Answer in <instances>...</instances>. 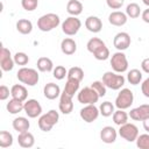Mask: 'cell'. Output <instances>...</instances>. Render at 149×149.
<instances>
[{
  "label": "cell",
  "instance_id": "d6986e66",
  "mask_svg": "<svg viewBox=\"0 0 149 149\" xmlns=\"http://www.w3.org/2000/svg\"><path fill=\"white\" fill-rule=\"evenodd\" d=\"M85 27L91 33H99L102 29V22L98 16H88L85 20Z\"/></svg>",
  "mask_w": 149,
  "mask_h": 149
},
{
  "label": "cell",
  "instance_id": "4316f807",
  "mask_svg": "<svg viewBox=\"0 0 149 149\" xmlns=\"http://www.w3.org/2000/svg\"><path fill=\"white\" fill-rule=\"evenodd\" d=\"M79 84L80 81H77V80H73V79H68L66 80V84L64 86V90H63V93H65L66 95L69 97H73L74 93L78 92L79 90Z\"/></svg>",
  "mask_w": 149,
  "mask_h": 149
},
{
  "label": "cell",
  "instance_id": "4fadbf2b",
  "mask_svg": "<svg viewBox=\"0 0 149 149\" xmlns=\"http://www.w3.org/2000/svg\"><path fill=\"white\" fill-rule=\"evenodd\" d=\"M130 36L128 33H125V31H121V33H118L115 36H114V40H113V45L119 50V51H123L126 49H128V47L130 45Z\"/></svg>",
  "mask_w": 149,
  "mask_h": 149
},
{
  "label": "cell",
  "instance_id": "8992f818",
  "mask_svg": "<svg viewBox=\"0 0 149 149\" xmlns=\"http://www.w3.org/2000/svg\"><path fill=\"white\" fill-rule=\"evenodd\" d=\"M99 94L95 92L94 88H92L91 86H86L84 88H81L78 92L77 99L80 104L83 105H90V104H95L99 100Z\"/></svg>",
  "mask_w": 149,
  "mask_h": 149
},
{
  "label": "cell",
  "instance_id": "7bdbcfd3",
  "mask_svg": "<svg viewBox=\"0 0 149 149\" xmlns=\"http://www.w3.org/2000/svg\"><path fill=\"white\" fill-rule=\"evenodd\" d=\"M10 94L9 88L6 85H1L0 86V100H6Z\"/></svg>",
  "mask_w": 149,
  "mask_h": 149
},
{
  "label": "cell",
  "instance_id": "603a6c76",
  "mask_svg": "<svg viewBox=\"0 0 149 149\" xmlns=\"http://www.w3.org/2000/svg\"><path fill=\"white\" fill-rule=\"evenodd\" d=\"M29 127H30V123H29L28 119L24 116H19L13 120V128L17 133L27 132V130H29Z\"/></svg>",
  "mask_w": 149,
  "mask_h": 149
},
{
  "label": "cell",
  "instance_id": "d590c367",
  "mask_svg": "<svg viewBox=\"0 0 149 149\" xmlns=\"http://www.w3.org/2000/svg\"><path fill=\"white\" fill-rule=\"evenodd\" d=\"M92 55H93L94 58L98 59V61H106V59L109 57V50H108V48H107L106 44H105V45L100 47L97 51H94Z\"/></svg>",
  "mask_w": 149,
  "mask_h": 149
},
{
  "label": "cell",
  "instance_id": "e575fe53",
  "mask_svg": "<svg viewBox=\"0 0 149 149\" xmlns=\"http://www.w3.org/2000/svg\"><path fill=\"white\" fill-rule=\"evenodd\" d=\"M102 45H105V43L100 40V38H98V37H92V38H90L88 40V42H87V44H86V48H87V50L91 52V54H93L94 51H97L100 47H102Z\"/></svg>",
  "mask_w": 149,
  "mask_h": 149
},
{
  "label": "cell",
  "instance_id": "ac0fdd59",
  "mask_svg": "<svg viewBox=\"0 0 149 149\" xmlns=\"http://www.w3.org/2000/svg\"><path fill=\"white\" fill-rule=\"evenodd\" d=\"M59 111L63 114H70L73 109V102H72V98L66 95L65 93H61V98H59Z\"/></svg>",
  "mask_w": 149,
  "mask_h": 149
},
{
  "label": "cell",
  "instance_id": "5b68a950",
  "mask_svg": "<svg viewBox=\"0 0 149 149\" xmlns=\"http://www.w3.org/2000/svg\"><path fill=\"white\" fill-rule=\"evenodd\" d=\"M111 66L114 72L122 73L128 69V59L122 51H116L111 57Z\"/></svg>",
  "mask_w": 149,
  "mask_h": 149
},
{
  "label": "cell",
  "instance_id": "52a82bcc",
  "mask_svg": "<svg viewBox=\"0 0 149 149\" xmlns=\"http://www.w3.org/2000/svg\"><path fill=\"white\" fill-rule=\"evenodd\" d=\"M81 27V21L77 16H69L62 23V31L68 36L76 35Z\"/></svg>",
  "mask_w": 149,
  "mask_h": 149
},
{
  "label": "cell",
  "instance_id": "ffe728a7",
  "mask_svg": "<svg viewBox=\"0 0 149 149\" xmlns=\"http://www.w3.org/2000/svg\"><path fill=\"white\" fill-rule=\"evenodd\" d=\"M10 95L14 99H17V100H21V101H26L27 98H28V91L23 85L15 84L10 88Z\"/></svg>",
  "mask_w": 149,
  "mask_h": 149
},
{
  "label": "cell",
  "instance_id": "30bf717a",
  "mask_svg": "<svg viewBox=\"0 0 149 149\" xmlns=\"http://www.w3.org/2000/svg\"><path fill=\"white\" fill-rule=\"evenodd\" d=\"M99 114H100L99 108H98V107H95V106H94V104L85 105V106L80 109V112H79L80 118H81L85 122H87V123H91V122L95 121V120L98 119Z\"/></svg>",
  "mask_w": 149,
  "mask_h": 149
},
{
  "label": "cell",
  "instance_id": "f6af8a7d",
  "mask_svg": "<svg viewBox=\"0 0 149 149\" xmlns=\"http://www.w3.org/2000/svg\"><path fill=\"white\" fill-rule=\"evenodd\" d=\"M141 69L146 72V73H149V57L148 58H144L141 63Z\"/></svg>",
  "mask_w": 149,
  "mask_h": 149
},
{
  "label": "cell",
  "instance_id": "5bb4252c",
  "mask_svg": "<svg viewBox=\"0 0 149 149\" xmlns=\"http://www.w3.org/2000/svg\"><path fill=\"white\" fill-rule=\"evenodd\" d=\"M128 115L130 116V119H133L135 121H143L147 118H149V105L148 104L140 105L139 107L130 109Z\"/></svg>",
  "mask_w": 149,
  "mask_h": 149
},
{
  "label": "cell",
  "instance_id": "ee69618b",
  "mask_svg": "<svg viewBox=\"0 0 149 149\" xmlns=\"http://www.w3.org/2000/svg\"><path fill=\"white\" fill-rule=\"evenodd\" d=\"M141 91H142V93H143L144 97L149 98V77L142 81V84H141Z\"/></svg>",
  "mask_w": 149,
  "mask_h": 149
},
{
  "label": "cell",
  "instance_id": "f35d334b",
  "mask_svg": "<svg viewBox=\"0 0 149 149\" xmlns=\"http://www.w3.org/2000/svg\"><path fill=\"white\" fill-rule=\"evenodd\" d=\"M91 87L95 90V92L99 94L100 98L104 97V95L106 94V85L102 83V80H101V81H100V80H95V81H93V83L91 84Z\"/></svg>",
  "mask_w": 149,
  "mask_h": 149
},
{
  "label": "cell",
  "instance_id": "74e56055",
  "mask_svg": "<svg viewBox=\"0 0 149 149\" xmlns=\"http://www.w3.org/2000/svg\"><path fill=\"white\" fill-rule=\"evenodd\" d=\"M52 76L58 79V80H62L65 78V76H68V70L63 66V65H57L54 70H52Z\"/></svg>",
  "mask_w": 149,
  "mask_h": 149
},
{
  "label": "cell",
  "instance_id": "83f0119b",
  "mask_svg": "<svg viewBox=\"0 0 149 149\" xmlns=\"http://www.w3.org/2000/svg\"><path fill=\"white\" fill-rule=\"evenodd\" d=\"M37 69L41 72H50L54 70V63L48 57H40L37 59Z\"/></svg>",
  "mask_w": 149,
  "mask_h": 149
},
{
  "label": "cell",
  "instance_id": "2e32d148",
  "mask_svg": "<svg viewBox=\"0 0 149 149\" xmlns=\"http://www.w3.org/2000/svg\"><path fill=\"white\" fill-rule=\"evenodd\" d=\"M127 14L126 13H122L120 10H115V12H112L109 15H108V22L112 24V26H116V27H121L123 24H126L127 22Z\"/></svg>",
  "mask_w": 149,
  "mask_h": 149
},
{
  "label": "cell",
  "instance_id": "e0dca14e",
  "mask_svg": "<svg viewBox=\"0 0 149 149\" xmlns=\"http://www.w3.org/2000/svg\"><path fill=\"white\" fill-rule=\"evenodd\" d=\"M43 94L47 99L49 100H54L58 97H61V88L57 84L55 83H48L45 84V86L43 87Z\"/></svg>",
  "mask_w": 149,
  "mask_h": 149
},
{
  "label": "cell",
  "instance_id": "836d02e7",
  "mask_svg": "<svg viewBox=\"0 0 149 149\" xmlns=\"http://www.w3.org/2000/svg\"><path fill=\"white\" fill-rule=\"evenodd\" d=\"M126 14H127V16L130 17V19H136V17H139L140 14H141V8H140V6H139L137 3L132 2V3H129V5L127 6V8H126Z\"/></svg>",
  "mask_w": 149,
  "mask_h": 149
},
{
  "label": "cell",
  "instance_id": "b9f144b4",
  "mask_svg": "<svg viewBox=\"0 0 149 149\" xmlns=\"http://www.w3.org/2000/svg\"><path fill=\"white\" fill-rule=\"evenodd\" d=\"M125 0H106V3L112 9H119L122 7Z\"/></svg>",
  "mask_w": 149,
  "mask_h": 149
},
{
  "label": "cell",
  "instance_id": "ba28073f",
  "mask_svg": "<svg viewBox=\"0 0 149 149\" xmlns=\"http://www.w3.org/2000/svg\"><path fill=\"white\" fill-rule=\"evenodd\" d=\"M133 101H134L133 92L129 88H122L115 99V106L119 109H127L132 106Z\"/></svg>",
  "mask_w": 149,
  "mask_h": 149
},
{
  "label": "cell",
  "instance_id": "9c48e42d",
  "mask_svg": "<svg viewBox=\"0 0 149 149\" xmlns=\"http://www.w3.org/2000/svg\"><path fill=\"white\" fill-rule=\"evenodd\" d=\"M119 135L128 142H134V141H136V139L139 136V129L134 123L126 122L120 126Z\"/></svg>",
  "mask_w": 149,
  "mask_h": 149
},
{
  "label": "cell",
  "instance_id": "44dd1931",
  "mask_svg": "<svg viewBox=\"0 0 149 149\" xmlns=\"http://www.w3.org/2000/svg\"><path fill=\"white\" fill-rule=\"evenodd\" d=\"M17 142L22 148H31L35 143V139H34V135L27 130L23 133H19Z\"/></svg>",
  "mask_w": 149,
  "mask_h": 149
},
{
  "label": "cell",
  "instance_id": "60d3db41",
  "mask_svg": "<svg viewBox=\"0 0 149 149\" xmlns=\"http://www.w3.org/2000/svg\"><path fill=\"white\" fill-rule=\"evenodd\" d=\"M21 5L23 7V9H26L27 12H33L37 8L38 1L35 0H21Z\"/></svg>",
  "mask_w": 149,
  "mask_h": 149
},
{
  "label": "cell",
  "instance_id": "277c9868",
  "mask_svg": "<svg viewBox=\"0 0 149 149\" xmlns=\"http://www.w3.org/2000/svg\"><path fill=\"white\" fill-rule=\"evenodd\" d=\"M58 119H59L58 112L55 109H50L49 112H47L45 114L40 116L38 127L43 132H50L52 129V127L58 122Z\"/></svg>",
  "mask_w": 149,
  "mask_h": 149
},
{
  "label": "cell",
  "instance_id": "f546056e",
  "mask_svg": "<svg viewBox=\"0 0 149 149\" xmlns=\"http://www.w3.org/2000/svg\"><path fill=\"white\" fill-rule=\"evenodd\" d=\"M128 116L129 115L125 112V109H119V108H118V111H114V113L112 115L114 123L118 126H121V125L128 122Z\"/></svg>",
  "mask_w": 149,
  "mask_h": 149
},
{
  "label": "cell",
  "instance_id": "c3c4849f",
  "mask_svg": "<svg viewBox=\"0 0 149 149\" xmlns=\"http://www.w3.org/2000/svg\"><path fill=\"white\" fill-rule=\"evenodd\" d=\"M142 1H143V3H144L146 6H148V7H149V0H142Z\"/></svg>",
  "mask_w": 149,
  "mask_h": 149
},
{
  "label": "cell",
  "instance_id": "9a60e30c",
  "mask_svg": "<svg viewBox=\"0 0 149 149\" xmlns=\"http://www.w3.org/2000/svg\"><path fill=\"white\" fill-rule=\"evenodd\" d=\"M116 136H118V133L112 126H106L100 130V139L104 143L109 144V143L115 142Z\"/></svg>",
  "mask_w": 149,
  "mask_h": 149
},
{
  "label": "cell",
  "instance_id": "d6a6232c",
  "mask_svg": "<svg viewBox=\"0 0 149 149\" xmlns=\"http://www.w3.org/2000/svg\"><path fill=\"white\" fill-rule=\"evenodd\" d=\"M99 112L102 116L108 118V116L113 115V113H114V105L111 101H104L99 107Z\"/></svg>",
  "mask_w": 149,
  "mask_h": 149
},
{
  "label": "cell",
  "instance_id": "cb8c5ba5",
  "mask_svg": "<svg viewBox=\"0 0 149 149\" xmlns=\"http://www.w3.org/2000/svg\"><path fill=\"white\" fill-rule=\"evenodd\" d=\"M66 12L71 16H78L83 12V3L79 0H69L66 5Z\"/></svg>",
  "mask_w": 149,
  "mask_h": 149
},
{
  "label": "cell",
  "instance_id": "4dcf8cb0",
  "mask_svg": "<svg viewBox=\"0 0 149 149\" xmlns=\"http://www.w3.org/2000/svg\"><path fill=\"white\" fill-rule=\"evenodd\" d=\"M127 80L132 84V85H137L141 83L142 80V72L137 69H132L130 71H128L127 73Z\"/></svg>",
  "mask_w": 149,
  "mask_h": 149
},
{
  "label": "cell",
  "instance_id": "ab89813d",
  "mask_svg": "<svg viewBox=\"0 0 149 149\" xmlns=\"http://www.w3.org/2000/svg\"><path fill=\"white\" fill-rule=\"evenodd\" d=\"M13 58H14L15 64L22 65V66L26 65V64H28V62H29V57H28V55L24 54V52H16V54L13 56Z\"/></svg>",
  "mask_w": 149,
  "mask_h": 149
},
{
  "label": "cell",
  "instance_id": "7c38bea8",
  "mask_svg": "<svg viewBox=\"0 0 149 149\" xmlns=\"http://www.w3.org/2000/svg\"><path fill=\"white\" fill-rule=\"evenodd\" d=\"M14 64H15V62L10 55V51L7 48L2 47L1 51H0V66H1V69L3 71H10V70H13Z\"/></svg>",
  "mask_w": 149,
  "mask_h": 149
},
{
  "label": "cell",
  "instance_id": "3957f363",
  "mask_svg": "<svg viewBox=\"0 0 149 149\" xmlns=\"http://www.w3.org/2000/svg\"><path fill=\"white\" fill-rule=\"evenodd\" d=\"M125 77L122 74H118V72H112V71H107L102 74V83L106 85V87L111 88V90H120L123 85H125Z\"/></svg>",
  "mask_w": 149,
  "mask_h": 149
},
{
  "label": "cell",
  "instance_id": "6da1fadb",
  "mask_svg": "<svg viewBox=\"0 0 149 149\" xmlns=\"http://www.w3.org/2000/svg\"><path fill=\"white\" fill-rule=\"evenodd\" d=\"M61 23V19L57 14L55 13H48L42 15L38 20H37V28L41 31H50L52 29H55L58 24Z\"/></svg>",
  "mask_w": 149,
  "mask_h": 149
},
{
  "label": "cell",
  "instance_id": "8d00e7d4",
  "mask_svg": "<svg viewBox=\"0 0 149 149\" xmlns=\"http://www.w3.org/2000/svg\"><path fill=\"white\" fill-rule=\"evenodd\" d=\"M136 146L140 149H149V134H141L136 139Z\"/></svg>",
  "mask_w": 149,
  "mask_h": 149
},
{
  "label": "cell",
  "instance_id": "f1b7e54d",
  "mask_svg": "<svg viewBox=\"0 0 149 149\" xmlns=\"http://www.w3.org/2000/svg\"><path fill=\"white\" fill-rule=\"evenodd\" d=\"M68 79H73L77 81H81L84 78V71L79 66H72L68 70Z\"/></svg>",
  "mask_w": 149,
  "mask_h": 149
},
{
  "label": "cell",
  "instance_id": "1f68e13d",
  "mask_svg": "<svg viewBox=\"0 0 149 149\" xmlns=\"http://www.w3.org/2000/svg\"><path fill=\"white\" fill-rule=\"evenodd\" d=\"M13 144V135L7 130L0 132V147L1 148H8Z\"/></svg>",
  "mask_w": 149,
  "mask_h": 149
},
{
  "label": "cell",
  "instance_id": "d4e9b609",
  "mask_svg": "<svg viewBox=\"0 0 149 149\" xmlns=\"http://www.w3.org/2000/svg\"><path fill=\"white\" fill-rule=\"evenodd\" d=\"M23 106H24V101H21V100H17V99H14L12 98L8 102H7V111L10 113V114H17L20 113L21 111H23Z\"/></svg>",
  "mask_w": 149,
  "mask_h": 149
},
{
  "label": "cell",
  "instance_id": "7402d4cb",
  "mask_svg": "<svg viewBox=\"0 0 149 149\" xmlns=\"http://www.w3.org/2000/svg\"><path fill=\"white\" fill-rule=\"evenodd\" d=\"M61 50L64 55H68V56L73 55L77 50V43L74 42V40L66 37L61 42Z\"/></svg>",
  "mask_w": 149,
  "mask_h": 149
},
{
  "label": "cell",
  "instance_id": "7dc6e473",
  "mask_svg": "<svg viewBox=\"0 0 149 149\" xmlns=\"http://www.w3.org/2000/svg\"><path fill=\"white\" fill-rule=\"evenodd\" d=\"M143 128L146 132L149 133V118H147L146 120H143Z\"/></svg>",
  "mask_w": 149,
  "mask_h": 149
},
{
  "label": "cell",
  "instance_id": "484cf974",
  "mask_svg": "<svg viewBox=\"0 0 149 149\" xmlns=\"http://www.w3.org/2000/svg\"><path fill=\"white\" fill-rule=\"evenodd\" d=\"M16 30L20 34H22V35L30 34L31 30H33V23H31V21H29L27 19H20L16 22Z\"/></svg>",
  "mask_w": 149,
  "mask_h": 149
},
{
  "label": "cell",
  "instance_id": "7a4b0ae2",
  "mask_svg": "<svg viewBox=\"0 0 149 149\" xmlns=\"http://www.w3.org/2000/svg\"><path fill=\"white\" fill-rule=\"evenodd\" d=\"M16 77L19 79V81H21L22 84H26L28 86H35L37 83H38V73L35 69H31V68H21L17 73H16Z\"/></svg>",
  "mask_w": 149,
  "mask_h": 149
},
{
  "label": "cell",
  "instance_id": "8fae6325",
  "mask_svg": "<svg viewBox=\"0 0 149 149\" xmlns=\"http://www.w3.org/2000/svg\"><path fill=\"white\" fill-rule=\"evenodd\" d=\"M23 111L28 115V118L35 119V118H37V116L41 115V113H42V106L40 105V102L36 99H28V100L24 101Z\"/></svg>",
  "mask_w": 149,
  "mask_h": 149
},
{
  "label": "cell",
  "instance_id": "bcb514c9",
  "mask_svg": "<svg viewBox=\"0 0 149 149\" xmlns=\"http://www.w3.org/2000/svg\"><path fill=\"white\" fill-rule=\"evenodd\" d=\"M142 20L146 22V23H149V8L144 9L142 12Z\"/></svg>",
  "mask_w": 149,
  "mask_h": 149
}]
</instances>
